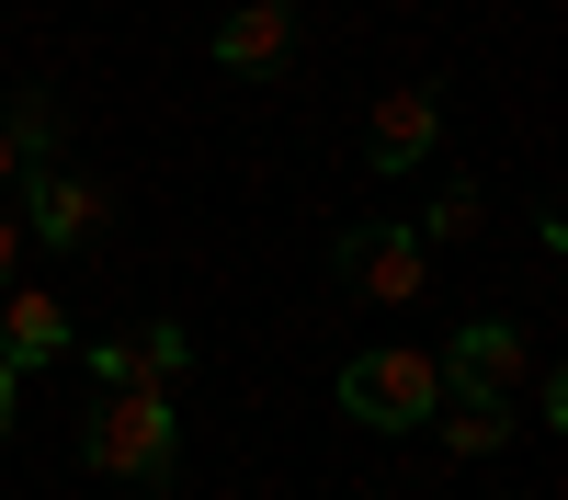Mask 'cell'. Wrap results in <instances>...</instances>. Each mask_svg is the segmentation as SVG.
<instances>
[{
  "instance_id": "5b68a950",
  "label": "cell",
  "mask_w": 568,
  "mask_h": 500,
  "mask_svg": "<svg viewBox=\"0 0 568 500\" xmlns=\"http://www.w3.org/2000/svg\"><path fill=\"white\" fill-rule=\"evenodd\" d=\"M433 364H444V398H500V387H524V330L511 318H466L455 353H433Z\"/></svg>"
},
{
  "instance_id": "52a82bcc",
  "label": "cell",
  "mask_w": 568,
  "mask_h": 500,
  "mask_svg": "<svg viewBox=\"0 0 568 500\" xmlns=\"http://www.w3.org/2000/svg\"><path fill=\"white\" fill-rule=\"evenodd\" d=\"M284 58H296V12H284V0H240V12H227L216 23V69H284Z\"/></svg>"
},
{
  "instance_id": "277c9868",
  "label": "cell",
  "mask_w": 568,
  "mask_h": 500,
  "mask_svg": "<svg viewBox=\"0 0 568 500\" xmlns=\"http://www.w3.org/2000/svg\"><path fill=\"white\" fill-rule=\"evenodd\" d=\"M23 239H45V251H80V239H103V194H91V182L80 171H58V160H45V171H23Z\"/></svg>"
},
{
  "instance_id": "4fadbf2b",
  "label": "cell",
  "mask_w": 568,
  "mask_h": 500,
  "mask_svg": "<svg viewBox=\"0 0 568 500\" xmlns=\"http://www.w3.org/2000/svg\"><path fill=\"white\" fill-rule=\"evenodd\" d=\"M12 273H23V216L0 205V285H12Z\"/></svg>"
},
{
  "instance_id": "3957f363",
  "label": "cell",
  "mask_w": 568,
  "mask_h": 500,
  "mask_svg": "<svg viewBox=\"0 0 568 500\" xmlns=\"http://www.w3.org/2000/svg\"><path fill=\"white\" fill-rule=\"evenodd\" d=\"M342 285L364 307H409L420 285H433V262H420L409 227H353V239H342Z\"/></svg>"
},
{
  "instance_id": "7a4b0ae2",
  "label": "cell",
  "mask_w": 568,
  "mask_h": 500,
  "mask_svg": "<svg viewBox=\"0 0 568 500\" xmlns=\"http://www.w3.org/2000/svg\"><path fill=\"white\" fill-rule=\"evenodd\" d=\"M342 409L364 432H420L444 409V364L433 353H353L342 364Z\"/></svg>"
},
{
  "instance_id": "7c38bea8",
  "label": "cell",
  "mask_w": 568,
  "mask_h": 500,
  "mask_svg": "<svg viewBox=\"0 0 568 500\" xmlns=\"http://www.w3.org/2000/svg\"><path fill=\"white\" fill-rule=\"evenodd\" d=\"M478 216H489L478 182H444V194H433V239H478Z\"/></svg>"
},
{
  "instance_id": "ba28073f",
  "label": "cell",
  "mask_w": 568,
  "mask_h": 500,
  "mask_svg": "<svg viewBox=\"0 0 568 500\" xmlns=\"http://www.w3.org/2000/svg\"><path fill=\"white\" fill-rule=\"evenodd\" d=\"M69 353V307L34 285H0V364H58Z\"/></svg>"
},
{
  "instance_id": "30bf717a",
  "label": "cell",
  "mask_w": 568,
  "mask_h": 500,
  "mask_svg": "<svg viewBox=\"0 0 568 500\" xmlns=\"http://www.w3.org/2000/svg\"><path fill=\"white\" fill-rule=\"evenodd\" d=\"M0 136H12L23 171H45V160H58V136H69V114L45 103V91H12V103H0Z\"/></svg>"
},
{
  "instance_id": "9a60e30c",
  "label": "cell",
  "mask_w": 568,
  "mask_h": 500,
  "mask_svg": "<svg viewBox=\"0 0 568 500\" xmlns=\"http://www.w3.org/2000/svg\"><path fill=\"white\" fill-rule=\"evenodd\" d=\"M12 182H23V160H12V136H0V194H12Z\"/></svg>"
},
{
  "instance_id": "9c48e42d",
  "label": "cell",
  "mask_w": 568,
  "mask_h": 500,
  "mask_svg": "<svg viewBox=\"0 0 568 500\" xmlns=\"http://www.w3.org/2000/svg\"><path fill=\"white\" fill-rule=\"evenodd\" d=\"M182 364H194V341H182L171 318L136 330V341H91V376H103V387H160V376H182Z\"/></svg>"
},
{
  "instance_id": "8fae6325",
  "label": "cell",
  "mask_w": 568,
  "mask_h": 500,
  "mask_svg": "<svg viewBox=\"0 0 568 500\" xmlns=\"http://www.w3.org/2000/svg\"><path fill=\"white\" fill-rule=\"evenodd\" d=\"M433 432H444L455 455H500V432H511V409H500V398H444V409H433Z\"/></svg>"
},
{
  "instance_id": "8992f818",
  "label": "cell",
  "mask_w": 568,
  "mask_h": 500,
  "mask_svg": "<svg viewBox=\"0 0 568 500\" xmlns=\"http://www.w3.org/2000/svg\"><path fill=\"white\" fill-rule=\"evenodd\" d=\"M433 136H444V103H433V91H387V103H375V125H364V160L398 182L409 160H433Z\"/></svg>"
},
{
  "instance_id": "5bb4252c",
  "label": "cell",
  "mask_w": 568,
  "mask_h": 500,
  "mask_svg": "<svg viewBox=\"0 0 568 500\" xmlns=\"http://www.w3.org/2000/svg\"><path fill=\"white\" fill-rule=\"evenodd\" d=\"M12 376H23V364H0V432H12Z\"/></svg>"
},
{
  "instance_id": "6da1fadb",
  "label": "cell",
  "mask_w": 568,
  "mask_h": 500,
  "mask_svg": "<svg viewBox=\"0 0 568 500\" xmlns=\"http://www.w3.org/2000/svg\"><path fill=\"white\" fill-rule=\"evenodd\" d=\"M80 455H91L103 478L160 489L171 455H182V432H171V387H103V398H91V421H80Z\"/></svg>"
}]
</instances>
